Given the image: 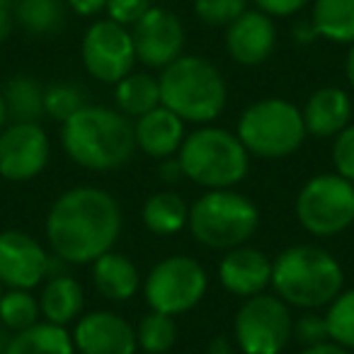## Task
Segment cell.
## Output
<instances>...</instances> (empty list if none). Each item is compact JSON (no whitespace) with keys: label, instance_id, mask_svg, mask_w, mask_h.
Masks as SVG:
<instances>
[{"label":"cell","instance_id":"obj_33","mask_svg":"<svg viewBox=\"0 0 354 354\" xmlns=\"http://www.w3.org/2000/svg\"><path fill=\"white\" fill-rule=\"evenodd\" d=\"M333 165L335 172L349 183H354V124L344 127L333 141Z\"/></svg>","mask_w":354,"mask_h":354},{"label":"cell","instance_id":"obj_12","mask_svg":"<svg viewBox=\"0 0 354 354\" xmlns=\"http://www.w3.org/2000/svg\"><path fill=\"white\" fill-rule=\"evenodd\" d=\"M51 141L39 122H10L0 131V177L8 183H30L46 170Z\"/></svg>","mask_w":354,"mask_h":354},{"label":"cell","instance_id":"obj_2","mask_svg":"<svg viewBox=\"0 0 354 354\" xmlns=\"http://www.w3.org/2000/svg\"><path fill=\"white\" fill-rule=\"evenodd\" d=\"M61 146L75 165L109 172L127 165L136 151L133 122L119 109L85 104L61 124Z\"/></svg>","mask_w":354,"mask_h":354},{"label":"cell","instance_id":"obj_42","mask_svg":"<svg viewBox=\"0 0 354 354\" xmlns=\"http://www.w3.org/2000/svg\"><path fill=\"white\" fill-rule=\"evenodd\" d=\"M207 354H233V344L228 337H223V335H218V337H214L212 342H209V352Z\"/></svg>","mask_w":354,"mask_h":354},{"label":"cell","instance_id":"obj_28","mask_svg":"<svg viewBox=\"0 0 354 354\" xmlns=\"http://www.w3.org/2000/svg\"><path fill=\"white\" fill-rule=\"evenodd\" d=\"M41 306L32 291L27 289H8L0 296V323L10 333H22L39 323Z\"/></svg>","mask_w":354,"mask_h":354},{"label":"cell","instance_id":"obj_38","mask_svg":"<svg viewBox=\"0 0 354 354\" xmlns=\"http://www.w3.org/2000/svg\"><path fill=\"white\" fill-rule=\"evenodd\" d=\"M15 0H0V41H6L15 30V15H12Z\"/></svg>","mask_w":354,"mask_h":354},{"label":"cell","instance_id":"obj_36","mask_svg":"<svg viewBox=\"0 0 354 354\" xmlns=\"http://www.w3.org/2000/svg\"><path fill=\"white\" fill-rule=\"evenodd\" d=\"M250 3H255L257 10L270 17H291L304 10L310 0H250Z\"/></svg>","mask_w":354,"mask_h":354},{"label":"cell","instance_id":"obj_16","mask_svg":"<svg viewBox=\"0 0 354 354\" xmlns=\"http://www.w3.org/2000/svg\"><path fill=\"white\" fill-rule=\"evenodd\" d=\"M277 49L274 17L260 10H248L226 27V51L238 66H262Z\"/></svg>","mask_w":354,"mask_h":354},{"label":"cell","instance_id":"obj_14","mask_svg":"<svg viewBox=\"0 0 354 354\" xmlns=\"http://www.w3.org/2000/svg\"><path fill=\"white\" fill-rule=\"evenodd\" d=\"M49 252L35 236L17 228L0 231V284L32 291L46 279Z\"/></svg>","mask_w":354,"mask_h":354},{"label":"cell","instance_id":"obj_34","mask_svg":"<svg viewBox=\"0 0 354 354\" xmlns=\"http://www.w3.org/2000/svg\"><path fill=\"white\" fill-rule=\"evenodd\" d=\"M151 0H107L109 20L119 22L124 27H131L151 10Z\"/></svg>","mask_w":354,"mask_h":354},{"label":"cell","instance_id":"obj_44","mask_svg":"<svg viewBox=\"0 0 354 354\" xmlns=\"http://www.w3.org/2000/svg\"><path fill=\"white\" fill-rule=\"evenodd\" d=\"M10 339H12V333L6 328V325L0 323V354H8V347H10Z\"/></svg>","mask_w":354,"mask_h":354},{"label":"cell","instance_id":"obj_9","mask_svg":"<svg viewBox=\"0 0 354 354\" xmlns=\"http://www.w3.org/2000/svg\"><path fill=\"white\" fill-rule=\"evenodd\" d=\"M209 289L207 270L189 255H170L153 265L143 281V294L151 310L165 315L189 313Z\"/></svg>","mask_w":354,"mask_h":354},{"label":"cell","instance_id":"obj_21","mask_svg":"<svg viewBox=\"0 0 354 354\" xmlns=\"http://www.w3.org/2000/svg\"><path fill=\"white\" fill-rule=\"evenodd\" d=\"M41 315H44L46 323L54 325H68L71 320H75L83 313L85 306V291L75 277L71 274H56L49 277L41 289L39 296Z\"/></svg>","mask_w":354,"mask_h":354},{"label":"cell","instance_id":"obj_19","mask_svg":"<svg viewBox=\"0 0 354 354\" xmlns=\"http://www.w3.org/2000/svg\"><path fill=\"white\" fill-rule=\"evenodd\" d=\"M301 114H304L308 136L335 138L344 127L352 124V100H349L347 90L325 85L306 100Z\"/></svg>","mask_w":354,"mask_h":354},{"label":"cell","instance_id":"obj_27","mask_svg":"<svg viewBox=\"0 0 354 354\" xmlns=\"http://www.w3.org/2000/svg\"><path fill=\"white\" fill-rule=\"evenodd\" d=\"M10 122H39L44 117V88L35 75H12L3 88Z\"/></svg>","mask_w":354,"mask_h":354},{"label":"cell","instance_id":"obj_46","mask_svg":"<svg viewBox=\"0 0 354 354\" xmlns=\"http://www.w3.org/2000/svg\"><path fill=\"white\" fill-rule=\"evenodd\" d=\"M0 296H3V284H0Z\"/></svg>","mask_w":354,"mask_h":354},{"label":"cell","instance_id":"obj_10","mask_svg":"<svg viewBox=\"0 0 354 354\" xmlns=\"http://www.w3.org/2000/svg\"><path fill=\"white\" fill-rule=\"evenodd\" d=\"M233 335L243 354H281L294 335L291 306L277 294L250 296L238 308Z\"/></svg>","mask_w":354,"mask_h":354},{"label":"cell","instance_id":"obj_39","mask_svg":"<svg viewBox=\"0 0 354 354\" xmlns=\"http://www.w3.org/2000/svg\"><path fill=\"white\" fill-rule=\"evenodd\" d=\"M158 172H160V177L165 180L167 185L180 183V180L185 177L183 165H180V160H177L175 156H172V158H165V160H160V165H158Z\"/></svg>","mask_w":354,"mask_h":354},{"label":"cell","instance_id":"obj_15","mask_svg":"<svg viewBox=\"0 0 354 354\" xmlns=\"http://www.w3.org/2000/svg\"><path fill=\"white\" fill-rule=\"evenodd\" d=\"M75 352L80 354H136V328L112 310H93L80 315L73 333Z\"/></svg>","mask_w":354,"mask_h":354},{"label":"cell","instance_id":"obj_1","mask_svg":"<svg viewBox=\"0 0 354 354\" xmlns=\"http://www.w3.org/2000/svg\"><path fill=\"white\" fill-rule=\"evenodd\" d=\"M124 226L119 202L100 187L66 189L46 214V241L56 257L68 265H93L114 250Z\"/></svg>","mask_w":354,"mask_h":354},{"label":"cell","instance_id":"obj_8","mask_svg":"<svg viewBox=\"0 0 354 354\" xmlns=\"http://www.w3.org/2000/svg\"><path fill=\"white\" fill-rule=\"evenodd\" d=\"M296 218L318 238H333L354 223V183L337 172L310 177L296 197Z\"/></svg>","mask_w":354,"mask_h":354},{"label":"cell","instance_id":"obj_45","mask_svg":"<svg viewBox=\"0 0 354 354\" xmlns=\"http://www.w3.org/2000/svg\"><path fill=\"white\" fill-rule=\"evenodd\" d=\"M10 124V114H8V104H6V97H3V93H0V131Z\"/></svg>","mask_w":354,"mask_h":354},{"label":"cell","instance_id":"obj_24","mask_svg":"<svg viewBox=\"0 0 354 354\" xmlns=\"http://www.w3.org/2000/svg\"><path fill=\"white\" fill-rule=\"evenodd\" d=\"M310 22L320 39L354 44V0H313Z\"/></svg>","mask_w":354,"mask_h":354},{"label":"cell","instance_id":"obj_18","mask_svg":"<svg viewBox=\"0 0 354 354\" xmlns=\"http://www.w3.org/2000/svg\"><path fill=\"white\" fill-rule=\"evenodd\" d=\"M133 136H136L138 151L156 160H165L180 153L187 133H185L183 119L160 104L133 122Z\"/></svg>","mask_w":354,"mask_h":354},{"label":"cell","instance_id":"obj_5","mask_svg":"<svg viewBox=\"0 0 354 354\" xmlns=\"http://www.w3.org/2000/svg\"><path fill=\"white\" fill-rule=\"evenodd\" d=\"M185 177L204 189H233L250 170V153L236 133L221 127H199L177 153Z\"/></svg>","mask_w":354,"mask_h":354},{"label":"cell","instance_id":"obj_3","mask_svg":"<svg viewBox=\"0 0 354 354\" xmlns=\"http://www.w3.org/2000/svg\"><path fill=\"white\" fill-rule=\"evenodd\" d=\"M342 286L339 262L318 245L299 243L281 250L272 262V289L294 308L315 310L330 306Z\"/></svg>","mask_w":354,"mask_h":354},{"label":"cell","instance_id":"obj_35","mask_svg":"<svg viewBox=\"0 0 354 354\" xmlns=\"http://www.w3.org/2000/svg\"><path fill=\"white\" fill-rule=\"evenodd\" d=\"M294 335L299 342L308 344H320L328 342V323H325V313H306L294 323Z\"/></svg>","mask_w":354,"mask_h":354},{"label":"cell","instance_id":"obj_30","mask_svg":"<svg viewBox=\"0 0 354 354\" xmlns=\"http://www.w3.org/2000/svg\"><path fill=\"white\" fill-rule=\"evenodd\" d=\"M328 339L344 349H354V286L342 289L325 310Z\"/></svg>","mask_w":354,"mask_h":354},{"label":"cell","instance_id":"obj_26","mask_svg":"<svg viewBox=\"0 0 354 354\" xmlns=\"http://www.w3.org/2000/svg\"><path fill=\"white\" fill-rule=\"evenodd\" d=\"M66 0H15L12 15L27 35L46 37L66 27Z\"/></svg>","mask_w":354,"mask_h":354},{"label":"cell","instance_id":"obj_13","mask_svg":"<svg viewBox=\"0 0 354 354\" xmlns=\"http://www.w3.org/2000/svg\"><path fill=\"white\" fill-rule=\"evenodd\" d=\"M131 39L136 59L148 68H165L183 56L185 27L175 12L165 8H151L136 25H131Z\"/></svg>","mask_w":354,"mask_h":354},{"label":"cell","instance_id":"obj_43","mask_svg":"<svg viewBox=\"0 0 354 354\" xmlns=\"http://www.w3.org/2000/svg\"><path fill=\"white\" fill-rule=\"evenodd\" d=\"M344 75H347V83L354 88V44H349L347 59H344Z\"/></svg>","mask_w":354,"mask_h":354},{"label":"cell","instance_id":"obj_4","mask_svg":"<svg viewBox=\"0 0 354 354\" xmlns=\"http://www.w3.org/2000/svg\"><path fill=\"white\" fill-rule=\"evenodd\" d=\"M160 104L183 122L209 124L226 109L228 88L221 71L204 56H180L160 71Z\"/></svg>","mask_w":354,"mask_h":354},{"label":"cell","instance_id":"obj_31","mask_svg":"<svg viewBox=\"0 0 354 354\" xmlns=\"http://www.w3.org/2000/svg\"><path fill=\"white\" fill-rule=\"evenodd\" d=\"M80 107H85V97H83V90L75 88V85L54 83L49 88H44V114L54 119V122L64 124Z\"/></svg>","mask_w":354,"mask_h":354},{"label":"cell","instance_id":"obj_25","mask_svg":"<svg viewBox=\"0 0 354 354\" xmlns=\"http://www.w3.org/2000/svg\"><path fill=\"white\" fill-rule=\"evenodd\" d=\"M143 226L153 233V236H175L177 231H183L187 226L189 207L185 199L175 192H156L146 199L143 204Z\"/></svg>","mask_w":354,"mask_h":354},{"label":"cell","instance_id":"obj_41","mask_svg":"<svg viewBox=\"0 0 354 354\" xmlns=\"http://www.w3.org/2000/svg\"><path fill=\"white\" fill-rule=\"evenodd\" d=\"M299 354H349V349L339 347V344L335 342H320V344H308V347H304Z\"/></svg>","mask_w":354,"mask_h":354},{"label":"cell","instance_id":"obj_17","mask_svg":"<svg viewBox=\"0 0 354 354\" xmlns=\"http://www.w3.org/2000/svg\"><path fill=\"white\" fill-rule=\"evenodd\" d=\"M218 281L238 299L265 294L267 286H272V260L257 248H233L218 265Z\"/></svg>","mask_w":354,"mask_h":354},{"label":"cell","instance_id":"obj_32","mask_svg":"<svg viewBox=\"0 0 354 354\" xmlns=\"http://www.w3.org/2000/svg\"><path fill=\"white\" fill-rule=\"evenodd\" d=\"M250 0H194V15L207 27H228L243 12Z\"/></svg>","mask_w":354,"mask_h":354},{"label":"cell","instance_id":"obj_23","mask_svg":"<svg viewBox=\"0 0 354 354\" xmlns=\"http://www.w3.org/2000/svg\"><path fill=\"white\" fill-rule=\"evenodd\" d=\"M114 102L117 109L129 119L143 117L151 109L160 107V85L151 73H129L114 85Z\"/></svg>","mask_w":354,"mask_h":354},{"label":"cell","instance_id":"obj_22","mask_svg":"<svg viewBox=\"0 0 354 354\" xmlns=\"http://www.w3.org/2000/svg\"><path fill=\"white\" fill-rule=\"evenodd\" d=\"M8 354H75L73 335L64 325L39 320L22 333H12Z\"/></svg>","mask_w":354,"mask_h":354},{"label":"cell","instance_id":"obj_29","mask_svg":"<svg viewBox=\"0 0 354 354\" xmlns=\"http://www.w3.org/2000/svg\"><path fill=\"white\" fill-rule=\"evenodd\" d=\"M138 347L146 354H165L177 342V325L172 315L151 310L141 318L136 328Z\"/></svg>","mask_w":354,"mask_h":354},{"label":"cell","instance_id":"obj_11","mask_svg":"<svg viewBox=\"0 0 354 354\" xmlns=\"http://www.w3.org/2000/svg\"><path fill=\"white\" fill-rule=\"evenodd\" d=\"M80 59L95 80L104 85H117L131 73L136 64L131 30L109 17L93 22L80 41Z\"/></svg>","mask_w":354,"mask_h":354},{"label":"cell","instance_id":"obj_37","mask_svg":"<svg viewBox=\"0 0 354 354\" xmlns=\"http://www.w3.org/2000/svg\"><path fill=\"white\" fill-rule=\"evenodd\" d=\"M66 6L80 17H93L107 10V0H66Z\"/></svg>","mask_w":354,"mask_h":354},{"label":"cell","instance_id":"obj_6","mask_svg":"<svg viewBox=\"0 0 354 354\" xmlns=\"http://www.w3.org/2000/svg\"><path fill=\"white\" fill-rule=\"evenodd\" d=\"M187 226L192 238L209 250H233L255 236L260 209L236 189H207L189 207Z\"/></svg>","mask_w":354,"mask_h":354},{"label":"cell","instance_id":"obj_20","mask_svg":"<svg viewBox=\"0 0 354 354\" xmlns=\"http://www.w3.org/2000/svg\"><path fill=\"white\" fill-rule=\"evenodd\" d=\"M93 284L104 299L124 304L136 296L141 277H138V267L127 255L109 250L93 262Z\"/></svg>","mask_w":354,"mask_h":354},{"label":"cell","instance_id":"obj_7","mask_svg":"<svg viewBox=\"0 0 354 354\" xmlns=\"http://www.w3.org/2000/svg\"><path fill=\"white\" fill-rule=\"evenodd\" d=\"M238 138L245 151L265 160H279L306 141L304 114L284 97H265L252 102L238 119Z\"/></svg>","mask_w":354,"mask_h":354},{"label":"cell","instance_id":"obj_40","mask_svg":"<svg viewBox=\"0 0 354 354\" xmlns=\"http://www.w3.org/2000/svg\"><path fill=\"white\" fill-rule=\"evenodd\" d=\"M291 37H294V41H299L301 46L313 44L315 39H320L318 32H315V27H313V22H310V17H308V20L296 22L294 30H291Z\"/></svg>","mask_w":354,"mask_h":354}]
</instances>
